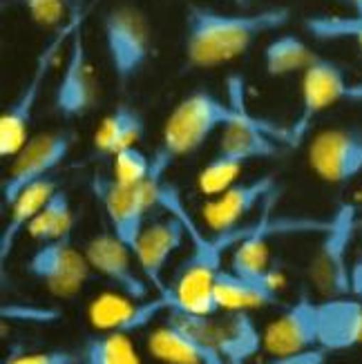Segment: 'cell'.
Instances as JSON below:
<instances>
[{"label": "cell", "mask_w": 362, "mask_h": 364, "mask_svg": "<svg viewBox=\"0 0 362 364\" xmlns=\"http://www.w3.org/2000/svg\"><path fill=\"white\" fill-rule=\"evenodd\" d=\"M291 23L289 7L219 11L188 5L183 14V58L193 70H215L244 56L262 36Z\"/></svg>", "instance_id": "cell-1"}, {"label": "cell", "mask_w": 362, "mask_h": 364, "mask_svg": "<svg viewBox=\"0 0 362 364\" xmlns=\"http://www.w3.org/2000/svg\"><path fill=\"white\" fill-rule=\"evenodd\" d=\"M244 121H255V117L246 112L242 103L224 101L208 90H195L172 107L161 130V144L152 159L168 172L177 159L206 146L211 136Z\"/></svg>", "instance_id": "cell-2"}, {"label": "cell", "mask_w": 362, "mask_h": 364, "mask_svg": "<svg viewBox=\"0 0 362 364\" xmlns=\"http://www.w3.org/2000/svg\"><path fill=\"white\" fill-rule=\"evenodd\" d=\"M183 221L188 228V237H191L193 250L177 268V273L168 284L164 295L170 297L175 309L195 315H213L219 311L215 302V282L217 275L224 271L222 268L224 252L238 246V242L242 237H246L255 224L238 226L226 232L206 235L193 224V219L188 217L186 210H183Z\"/></svg>", "instance_id": "cell-3"}, {"label": "cell", "mask_w": 362, "mask_h": 364, "mask_svg": "<svg viewBox=\"0 0 362 364\" xmlns=\"http://www.w3.org/2000/svg\"><path fill=\"white\" fill-rule=\"evenodd\" d=\"M83 18L85 16L81 11H76L70 16L65 25L54 29V36L47 41V45L41 50L29 78L23 83L21 92L16 94L14 101L5 107L3 117H0V156L7 159V156H14L25 146V141L29 139L31 119H34L47 76H50L60 50L65 45H70L74 31L83 25Z\"/></svg>", "instance_id": "cell-4"}, {"label": "cell", "mask_w": 362, "mask_h": 364, "mask_svg": "<svg viewBox=\"0 0 362 364\" xmlns=\"http://www.w3.org/2000/svg\"><path fill=\"white\" fill-rule=\"evenodd\" d=\"M166 181V170L152 159V175L139 186L117 181L112 175H94L92 193L105 213V219L119 240L134 252L137 240L148 224V213L159 205V190Z\"/></svg>", "instance_id": "cell-5"}, {"label": "cell", "mask_w": 362, "mask_h": 364, "mask_svg": "<svg viewBox=\"0 0 362 364\" xmlns=\"http://www.w3.org/2000/svg\"><path fill=\"white\" fill-rule=\"evenodd\" d=\"M344 101H362V81H351L340 63L318 56L302 72V103L295 121L284 130V144L297 148L311 132L316 119Z\"/></svg>", "instance_id": "cell-6"}, {"label": "cell", "mask_w": 362, "mask_h": 364, "mask_svg": "<svg viewBox=\"0 0 362 364\" xmlns=\"http://www.w3.org/2000/svg\"><path fill=\"white\" fill-rule=\"evenodd\" d=\"M103 43L119 85H128L146 70L152 56V29L134 5H117L103 16Z\"/></svg>", "instance_id": "cell-7"}, {"label": "cell", "mask_w": 362, "mask_h": 364, "mask_svg": "<svg viewBox=\"0 0 362 364\" xmlns=\"http://www.w3.org/2000/svg\"><path fill=\"white\" fill-rule=\"evenodd\" d=\"M159 208H166L170 217L148 221L144 226L134 246V259L141 268V275L152 284L154 291L166 293L168 284L164 282V271L188 235L183 221V201L177 188L168 181H164L159 190Z\"/></svg>", "instance_id": "cell-8"}, {"label": "cell", "mask_w": 362, "mask_h": 364, "mask_svg": "<svg viewBox=\"0 0 362 364\" xmlns=\"http://www.w3.org/2000/svg\"><path fill=\"white\" fill-rule=\"evenodd\" d=\"M356 208L351 203H342L329 217L326 228L320 232L322 240L313 252L309 264V277L322 297L351 295V268L349 250L356 235Z\"/></svg>", "instance_id": "cell-9"}, {"label": "cell", "mask_w": 362, "mask_h": 364, "mask_svg": "<svg viewBox=\"0 0 362 364\" xmlns=\"http://www.w3.org/2000/svg\"><path fill=\"white\" fill-rule=\"evenodd\" d=\"M76 144L72 130H47L31 134L25 146L11 156V164L3 179V205L18 197L23 190L43 179L54 177V172L68 161Z\"/></svg>", "instance_id": "cell-10"}, {"label": "cell", "mask_w": 362, "mask_h": 364, "mask_svg": "<svg viewBox=\"0 0 362 364\" xmlns=\"http://www.w3.org/2000/svg\"><path fill=\"white\" fill-rule=\"evenodd\" d=\"M25 271L45 284L52 295L74 297L90 279L92 266L85 252L74 246L72 232H65L56 240L41 242V246L29 255Z\"/></svg>", "instance_id": "cell-11"}, {"label": "cell", "mask_w": 362, "mask_h": 364, "mask_svg": "<svg viewBox=\"0 0 362 364\" xmlns=\"http://www.w3.org/2000/svg\"><path fill=\"white\" fill-rule=\"evenodd\" d=\"M307 161L318 179L344 186L362 175V130L329 128L313 134L307 148Z\"/></svg>", "instance_id": "cell-12"}, {"label": "cell", "mask_w": 362, "mask_h": 364, "mask_svg": "<svg viewBox=\"0 0 362 364\" xmlns=\"http://www.w3.org/2000/svg\"><path fill=\"white\" fill-rule=\"evenodd\" d=\"M166 315L168 320L148 336L152 358L164 364H224L213 344L197 331L195 313L172 306Z\"/></svg>", "instance_id": "cell-13"}, {"label": "cell", "mask_w": 362, "mask_h": 364, "mask_svg": "<svg viewBox=\"0 0 362 364\" xmlns=\"http://www.w3.org/2000/svg\"><path fill=\"white\" fill-rule=\"evenodd\" d=\"M199 333L206 338L224 364H246L264 346V333L250 311H217L199 315Z\"/></svg>", "instance_id": "cell-14"}, {"label": "cell", "mask_w": 362, "mask_h": 364, "mask_svg": "<svg viewBox=\"0 0 362 364\" xmlns=\"http://www.w3.org/2000/svg\"><path fill=\"white\" fill-rule=\"evenodd\" d=\"M94 105H97V78H94L81 25L68 45L65 65L54 87V109L63 119H78L85 117Z\"/></svg>", "instance_id": "cell-15"}, {"label": "cell", "mask_w": 362, "mask_h": 364, "mask_svg": "<svg viewBox=\"0 0 362 364\" xmlns=\"http://www.w3.org/2000/svg\"><path fill=\"white\" fill-rule=\"evenodd\" d=\"M170 306V297L164 293H156V297L148 299H134L123 293H105L90 304V322L99 333L130 336L150 326L159 315H166Z\"/></svg>", "instance_id": "cell-16"}, {"label": "cell", "mask_w": 362, "mask_h": 364, "mask_svg": "<svg viewBox=\"0 0 362 364\" xmlns=\"http://www.w3.org/2000/svg\"><path fill=\"white\" fill-rule=\"evenodd\" d=\"M83 252L92 266V271L103 275L119 293L134 299H148L150 287L148 279L134 271L132 264L134 252L112 230H103L99 235H94L85 244Z\"/></svg>", "instance_id": "cell-17"}, {"label": "cell", "mask_w": 362, "mask_h": 364, "mask_svg": "<svg viewBox=\"0 0 362 364\" xmlns=\"http://www.w3.org/2000/svg\"><path fill=\"white\" fill-rule=\"evenodd\" d=\"M277 193V177L262 175L248 181L233 183L222 195L213 197L203 205V219L213 232H226L240 226V221L253 213L260 203H266Z\"/></svg>", "instance_id": "cell-18"}, {"label": "cell", "mask_w": 362, "mask_h": 364, "mask_svg": "<svg viewBox=\"0 0 362 364\" xmlns=\"http://www.w3.org/2000/svg\"><path fill=\"white\" fill-rule=\"evenodd\" d=\"M318 344V302L309 295L295 299L264 331V349L271 355H289L316 349Z\"/></svg>", "instance_id": "cell-19"}, {"label": "cell", "mask_w": 362, "mask_h": 364, "mask_svg": "<svg viewBox=\"0 0 362 364\" xmlns=\"http://www.w3.org/2000/svg\"><path fill=\"white\" fill-rule=\"evenodd\" d=\"M318 344L329 353L362 344V306L353 295L318 302Z\"/></svg>", "instance_id": "cell-20"}, {"label": "cell", "mask_w": 362, "mask_h": 364, "mask_svg": "<svg viewBox=\"0 0 362 364\" xmlns=\"http://www.w3.org/2000/svg\"><path fill=\"white\" fill-rule=\"evenodd\" d=\"M56 190L58 186L54 177L43 179L34 186H29L27 190H23V193L7 205L9 217L3 226V232H0V262H3V266L11 257L18 240L29 230L31 221L36 219V215L43 210V205L50 201V197Z\"/></svg>", "instance_id": "cell-21"}, {"label": "cell", "mask_w": 362, "mask_h": 364, "mask_svg": "<svg viewBox=\"0 0 362 364\" xmlns=\"http://www.w3.org/2000/svg\"><path fill=\"white\" fill-rule=\"evenodd\" d=\"M215 302L219 311H253L280 302L277 284L260 282L235 271H222L215 282Z\"/></svg>", "instance_id": "cell-22"}, {"label": "cell", "mask_w": 362, "mask_h": 364, "mask_svg": "<svg viewBox=\"0 0 362 364\" xmlns=\"http://www.w3.org/2000/svg\"><path fill=\"white\" fill-rule=\"evenodd\" d=\"M146 134V119L130 103H119L112 112L105 114L94 132V150L105 156H115L125 148L137 146Z\"/></svg>", "instance_id": "cell-23"}, {"label": "cell", "mask_w": 362, "mask_h": 364, "mask_svg": "<svg viewBox=\"0 0 362 364\" xmlns=\"http://www.w3.org/2000/svg\"><path fill=\"white\" fill-rule=\"evenodd\" d=\"M316 52L295 34H280L264 47V70L269 76H287L304 72Z\"/></svg>", "instance_id": "cell-24"}, {"label": "cell", "mask_w": 362, "mask_h": 364, "mask_svg": "<svg viewBox=\"0 0 362 364\" xmlns=\"http://www.w3.org/2000/svg\"><path fill=\"white\" fill-rule=\"evenodd\" d=\"M304 31L324 43H351L362 54V14H316L302 21Z\"/></svg>", "instance_id": "cell-25"}, {"label": "cell", "mask_w": 362, "mask_h": 364, "mask_svg": "<svg viewBox=\"0 0 362 364\" xmlns=\"http://www.w3.org/2000/svg\"><path fill=\"white\" fill-rule=\"evenodd\" d=\"M74 228V215H72V203L65 190H56V193L50 197L43 205V210L36 215V219L31 221L29 226V235L38 242H47V240H56V237L72 232Z\"/></svg>", "instance_id": "cell-26"}, {"label": "cell", "mask_w": 362, "mask_h": 364, "mask_svg": "<svg viewBox=\"0 0 362 364\" xmlns=\"http://www.w3.org/2000/svg\"><path fill=\"white\" fill-rule=\"evenodd\" d=\"M248 161L244 156L235 154V152H228V150H222L217 148V152L208 159V164L201 168L199 172V190L206 197H217L222 195L226 188H230L233 183H238V175L242 172V168H246Z\"/></svg>", "instance_id": "cell-27"}, {"label": "cell", "mask_w": 362, "mask_h": 364, "mask_svg": "<svg viewBox=\"0 0 362 364\" xmlns=\"http://www.w3.org/2000/svg\"><path fill=\"white\" fill-rule=\"evenodd\" d=\"M90 364H141L130 336L125 333H97L90 336L81 349Z\"/></svg>", "instance_id": "cell-28"}, {"label": "cell", "mask_w": 362, "mask_h": 364, "mask_svg": "<svg viewBox=\"0 0 362 364\" xmlns=\"http://www.w3.org/2000/svg\"><path fill=\"white\" fill-rule=\"evenodd\" d=\"M117 181L139 186L152 175V156H148L141 148L132 146L125 148L119 154L112 156V172H110Z\"/></svg>", "instance_id": "cell-29"}, {"label": "cell", "mask_w": 362, "mask_h": 364, "mask_svg": "<svg viewBox=\"0 0 362 364\" xmlns=\"http://www.w3.org/2000/svg\"><path fill=\"white\" fill-rule=\"evenodd\" d=\"M25 11L29 14V18L41 27H52L58 29L60 25H65L72 14L68 0H21Z\"/></svg>", "instance_id": "cell-30"}, {"label": "cell", "mask_w": 362, "mask_h": 364, "mask_svg": "<svg viewBox=\"0 0 362 364\" xmlns=\"http://www.w3.org/2000/svg\"><path fill=\"white\" fill-rule=\"evenodd\" d=\"M81 353L65 351V349H50V351H31V353H14L3 364H76Z\"/></svg>", "instance_id": "cell-31"}, {"label": "cell", "mask_w": 362, "mask_h": 364, "mask_svg": "<svg viewBox=\"0 0 362 364\" xmlns=\"http://www.w3.org/2000/svg\"><path fill=\"white\" fill-rule=\"evenodd\" d=\"M5 320H21V322H54L60 318V311L54 309H38V306H25V304H5L3 306Z\"/></svg>", "instance_id": "cell-32"}, {"label": "cell", "mask_w": 362, "mask_h": 364, "mask_svg": "<svg viewBox=\"0 0 362 364\" xmlns=\"http://www.w3.org/2000/svg\"><path fill=\"white\" fill-rule=\"evenodd\" d=\"M326 360H329V351L322 349V346H316V349H309V351L273 355V360H269L266 364H326Z\"/></svg>", "instance_id": "cell-33"}, {"label": "cell", "mask_w": 362, "mask_h": 364, "mask_svg": "<svg viewBox=\"0 0 362 364\" xmlns=\"http://www.w3.org/2000/svg\"><path fill=\"white\" fill-rule=\"evenodd\" d=\"M351 295L362 306V259L360 257L353 262V268H351Z\"/></svg>", "instance_id": "cell-34"}, {"label": "cell", "mask_w": 362, "mask_h": 364, "mask_svg": "<svg viewBox=\"0 0 362 364\" xmlns=\"http://www.w3.org/2000/svg\"><path fill=\"white\" fill-rule=\"evenodd\" d=\"M347 5H349V9H351V11L362 14V0H347Z\"/></svg>", "instance_id": "cell-35"}, {"label": "cell", "mask_w": 362, "mask_h": 364, "mask_svg": "<svg viewBox=\"0 0 362 364\" xmlns=\"http://www.w3.org/2000/svg\"><path fill=\"white\" fill-rule=\"evenodd\" d=\"M235 5H242V7H248L250 5V0H233Z\"/></svg>", "instance_id": "cell-36"}, {"label": "cell", "mask_w": 362, "mask_h": 364, "mask_svg": "<svg viewBox=\"0 0 362 364\" xmlns=\"http://www.w3.org/2000/svg\"><path fill=\"white\" fill-rule=\"evenodd\" d=\"M76 364H90V362H87V360L83 358V353H81V358H78V362H76Z\"/></svg>", "instance_id": "cell-37"}, {"label": "cell", "mask_w": 362, "mask_h": 364, "mask_svg": "<svg viewBox=\"0 0 362 364\" xmlns=\"http://www.w3.org/2000/svg\"><path fill=\"white\" fill-rule=\"evenodd\" d=\"M360 259H362V242H360Z\"/></svg>", "instance_id": "cell-38"}]
</instances>
